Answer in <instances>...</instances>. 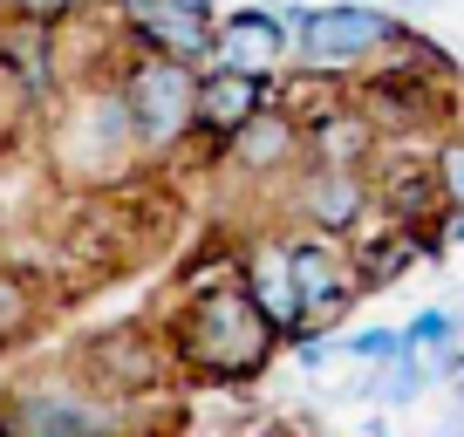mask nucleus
Returning <instances> with one entry per match:
<instances>
[{
	"label": "nucleus",
	"instance_id": "nucleus-1",
	"mask_svg": "<svg viewBox=\"0 0 464 437\" xmlns=\"http://www.w3.org/2000/svg\"><path fill=\"white\" fill-rule=\"evenodd\" d=\"M164 342H171L178 376L218 383V390H246L287 355V335L266 321V307L246 294L239 274H191L185 301L164 315Z\"/></svg>",
	"mask_w": 464,
	"mask_h": 437
},
{
	"label": "nucleus",
	"instance_id": "nucleus-2",
	"mask_svg": "<svg viewBox=\"0 0 464 437\" xmlns=\"http://www.w3.org/2000/svg\"><path fill=\"white\" fill-rule=\"evenodd\" d=\"M34 144H42L48 178H55L62 191H75V199H110V191L137 185V178L150 171L116 75H102V83L89 75V83H75V89H55V96L42 102Z\"/></svg>",
	"mask_w": 464,
	"mask_h": 437
},
{
	"label": "nucleus",
	"instance_id": "nucleus-3",
	"mask_svg": "<svg viewBox=\"0 0 464 437\" xmlns=\"http://www.w3.org/2000/svg\"><path fill=\"white\" fill-rule=\"evenodd\" d=\"M130 131L150 164H171L185 144H198V62L158 55V48H130V62L116 69Z\"/></svg>",
	"mask_w": 464,
	"mask_h": 437
},
{
	"label": "nucleus",
	"instance_id": "nucleus-4",
	"mask_svg": "<svg viewBox=\"0 0 464 437\" xmlns=\"http://www.w3.org/2000/svg\"><path fill=\"white\" fill-rule=\"evenodd\" d=\"M130 423V403L89 390L75 369H42V376L7 383L0 396V431L14 437H102Z\"/></svg>",
	"mask_w": 464,
	"mask_h": 437
},
{
	"label": "nucleus",
	"instance_id": "nucleus-5",
	"mask_svg": "<svg viewBox=\"0 0 464 437\" xmlns=\"http://www.w3.org/2000/svg\"><path fill=\"white\" fill-rule=\"evenodd\" d=\"M69 369L89 383V390L130 403V396H158L171 390L178 363H171V342L164 328H144V321H116V328H96L69 349Z\"/></svg>",
	"mask_w": 464,
	"mask_h": 437
},
{
	"label": "nucleus",
	"instance_id": "nucleus-6",
	"mask_svg": "<svg viewBox=\"0 0 464 437\" xmlns=\"http://www.w3.org/2000/svg\"><path fill=\"white\" fill-rule=\"evenodd\" d=\"M410 21L396 7H376V0H328L301 21L294 34V62L301 69H328V75H355L382 55V48L403 42Z\"/></svg>",
	"mask_w": 464,
	"mask_h": 437
},
{
	"label": "nucleus",
	"instance_id": "nucleus-7",
	"mask_svg": "<svg viewBox=\"0 0 464 437\" xmlns=\"http://www.w3.org/2000/svg\"><path fill=\"white\" fill-rule=\"evenodd\" d=\"M301 164H307V123L280 96L266 110H253L226 144H212V171L246 178V185H287Z\"/></svg>",
	"mask_w": 464,
	"mask_h": 437
},
{
	"label": "nucleus",
	"instance_id": "nucleus-8",
	"mask_svg": "<svg viewBox=\"0 0 464 437\" xmlns=\"http://www.w3.org/2000/svg\"><path fill=\"white\" fill-rule=\"evenodd\" d=\"M287 260H294V287H301V315L307 328L328 335L334 321H348V307L362 301V274H355V247L314 226H294L287 233Z\"/></svg>",
	"mask_w": 464,
	"mask_h": 437
},
{
	"label": "nucleus",
	"instance_id": "nucleus-9",
	"mask_svg": "<svg viewBox=\"0 0 464 437\" xmlns=\"http://www.w3.org/2000/svg\"><path fill=\"white\" fill-rule=\"evenodd\" d=\"M280 205L294 212V226H314V233L355 239L376 218V185H369L362 164H301L280 191Z\"/></svg>",
	"mask_w": 464,
	"mask_h": 437
},
{
	"label": "nucleus",
	"instance_id": "nucleus-10",
	"mask_svg": "<svg viewBox=\"0 0 464 437\" xmlns=\"http://www.w3.org/2000/svg\"><path fill=\"white\" fill-rule=\"evenodd\" d=\"M116 28H123V48L212 62V15H198L185 0H116Z\"/></svg>",
	"mask_w": 464,
	"mask_h": 437
},
{
	"label": "nucleus",
	"instance_id": "nucleus-11",
	"mask_svg": "<svg viewBox=\"0 0 464 437\" xmlns=\"http://www.w3.org/2000/svg\"><path fill=\"white\" fill-rule=\"evenodd\" d=\"M369 185H376V212L396 218V226H417V233H437L444 218V191H437V171H430V151H376L369 164Z\"/></svg>",
	"mask_w": 464,
	"mask_h": 437
},
{
	"label": "nucleus",
	"instance_id": "nucleus-12",
	"mask_svg": "<svg viewBox=\"0 0 464 437\" xmlns=\"http://www.w3.org/2000/svg\"><path fill=\"white\" fill-rule=\"evenodd\" d=\"M232 274L246 280V294L266 307V321H274L280 335H301V328H307L301 287H294V260H287V233H280V226L253 233L246 247H239V260H232Z\"/></svg>",
	"mask_w": 464,
	"mask_h": 437
},
{
	"label": "nucleus",
	"instance_id": "nucleus-13",
	"mask_svg": "<svg viewBox=\"0 0 464 437\" xmlns=\"http://www.w3.org/2000/svg\"><path fill=\"white\" fill-rule=\"evenodd\" d=\"M274 102V75L260 69H232V62H198V144H226L253 110Z\"/></svg>",
	"mask_w": 464,
	"mask_h": 437
},
{
	"label": "nucleus",
	"instance_id": "nucleus-14",
	"mask_svg": "<svg viewBox=\"0 0 464 437\" xmlns=\"http://www.w3.org/2000/svg\"><path fill=\"white\" fill-rule=\"evenodd\" d=\"M212 62L280 75L294 62V34H287V21H280L274 7H218V21H212Z\"/></svg>",
	"mask_w": 464,
	"mask_h": 437
},
{
	"label": "nucleus",
	"instance_id": "nucleus-15",
	"mask_svg": "<svg viewBox=\"0 0 464 437\" xmlns=\"http://www.w3.org/2000/svg\"><path fill=\"white\" fill-rule=\"evenodd\" d=\"M382 144H390V137H382L376 117L355 102V89H348V102L307 117V164H362V171H369Z\"/></svg>",
	"mask_w": 464,
	"mask_h": 437
},
{
	"label": "nucleus",
	"instance_id": "nucleus-16",
	"mask_svg": "<svg viewBox=\"0 0 464 437\" xmlns=\"http://www.w3.org/2000/svg\"><path fill=\"white\" fill-rule=\"evenodd\" d=\"M48 315H55L48 280L34 274V267L0 260V355H14L21 342H34V335L48 328Z\"/></svg>",
	"mask_w": 464,
	"mask_h": 437
},
{
	"label": "nucleus",
	"instance_id": "nucleus-17",
	"mask_svg": "<svg viewBox=\"0 0 464 437\" xmlns=\"http://www.w3.org/2000/svg\"><path fill=\"white\" fill-rule=\"evenodd\" d=\"M430 383H437V369H430V355H417V349H396L390 363L369 369V396H376L382 410H410Z\"/></svg>",
	"mask_w": 464,
	"mask_h": 437
},
{
	"label": "nucleus",
	"instance_id": "nucleus-18",
	"mask_svg": "<svg viewBox=\"0 0 464 437\" xmlns=\"http://www.w3.org/2000/svg\"><path fill=\"white\" fill-rule=\"evenodd\" d=\"M34 123H42V102H34V89L14 75V62L0 55V158L28 144Z\"/></svg>",
	"mask_w": 464,
	"mask_h": 437
},
{
	"label": "nucleus",
	"instance_id": "nucleus-19",
	"mask_svg": "<svg viewBox=\"0 0 464 437\" xmlns=\"http://www.w3.org/2000/svg\"><path fill=\"white\" fill-rule=\"evenodd\" d=\"M458 321H450V301H430V307H417V315L403 321V349H417V355H444V349H458Z\"/></svg>",
	"mask_w": 464,
	"mask_h": 437
},
{
	"label": "nucleus",
	"instance_id": "nucleus-20",
	"mask_svg": "<svg viewBox=\"0 0 464 437\" xmlns=\"http://www.w3.org/2000/svg\"><path fill=\"white\" fill-rule=\"evenodd\" d=\"M430 171H437V191H444V212H450V205H464V131H437Z\"/></svg>",
	"mask_w": 464,
	"mask_h": 437
},
{
	"label": "nucleus",
	"instance_id": "nucleus-21",
	"mask_svg": "<svg viewBox=\"0 0 464 437\" xmlns=\"http://www.w3.org/2000/svg\"><path fill=\"white\" fill-rule=\"evenodd\" d=\"M334 349H342L348 363H369V369H376V363H390V355L403 349V328H355V335H342Z\"/></svg>",
	"mask_w": 464,
	"mask_h": 437
},
{
	"label": "nucleus",
	"instance_id": "nucleus-22",
	"mask_svg": "<svg viewBox=\"0 0 464 437\" xmlns=\"http://www.w3.org/2000/svg\"><path fill=\"white\" fill-rule=\"evenodd\" d=\"M89 0H0V21H42V28H69Z\"/></svg>",
	"mask_w": 464,
	"mask_h": 437
},
{
	"label": "nucleus",
	"instance_id": "nucleus-23",
	"mask_svg": "<svg viewBox=\"0 0 464 437\" xmlns=\"http://www.w3.org/2000/svg\"><path fill=\"white\" fill-rule=\"evenodd\" d=\"M437 239H444V247H464V205H450V212L437 218Z\"/></svg>",
	"mask_w": 464,
	"mask_h": 437
},
{
	"label": "nucleus",
	"instance_id": "nucleus-24",
	"mask_svg": "<svg viewBox=\"0 0 464 437\" xmlns=\"http://www.w3.org/2000/svg\"><path fill=\"white\" fill-rule=\"evenodd\" d=\"M450 321H458V335H464V301H450Z\"/></svg>",
	"mask_w": 464,
	"mask_h": 437
},
{
	"label": "nucleus",
	"instance_id": "nucleus-25",
	"mask_svg": "<svg viewBox=\"0 0 464 437\" xmlns=\"http://www.w3.org/2000/svg\"><path fill=\"white\" fill-rule=\"evenodd\" d=\"M390 7H437V0H390Z\"/></svg>",
	"mask_w": 464,
	"mask_h": 437
},
{
	"label": "nucleus",
	"instance_id": "nucleus-26",
	"mask_svg": "<svg viewBox=\"0 0 464 437\" xmlns=\"http://www.w3.org/2000/svg\"><path fill=\"white\" fill-rule=\"evenodd\" d=\"M458 383H464V369H458Z\"/></svg>",
	"mask_w": 464,
	"mask_h": 437
}]
</instances>
